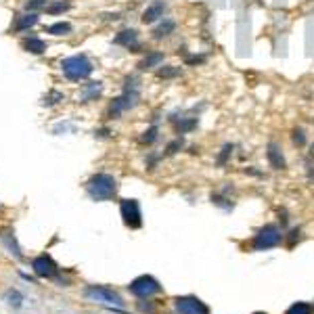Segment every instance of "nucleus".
Returning <instances> with one entry per match:
<instances>
[{
  "label": "nucleus",
  "instance_id": "nucleus-16",
  "mask_svg": "<svg viewBox=\"0 0 314 314\" xmlns=\"http://www.w3.org/2000/svg\"><path fill=\"white\" fill-rule=\"evenodd\" d=\"M101 93H103V84L90 82V84H84V88H82V99L84 101H95L97 97H101Z\"/></svg>",
  "mask_w": 314,
  "mask_h": 314
},
{
  "label": "nucleus",
  "instance_id": "nucleus-1",
  "mask_svg": "<svg viewBox=\"0 0 314 314\" xmlns=\"http://www.w3.org/2000/svg\"><path fill=\"white\" fill-rule=\"evenodd\" d=\"M138 103V80L134 76L126 78V88L117 99H113V103L109 107V115L111 117H119L124 111L132 109Z\"/></svg>",
  "mask_w": 314,
  "mask_h": 314
},
{
  "label": "nucleus",
  "instance_id": "nucleus-27",
  "mask_svg": "<svg viewBox=\"0 0 314 314\" xmlns=\"http://www.w3.org/2000/svg\"><path fill=\"white\" fill-rule=\"evenodd\" d=\"M180 147H182V140L178 138V140H174V143H170V145H168V151H166V153H168V155H172V153H176V151H178Z\"/></svg>",
  "mask_w": 314,
  "mask_h": 314
},
{
  "label": "nucleus",
  "instance_id": "nucleus-30",
  "mask_svg": "<svg viewBox=\"0 0 314 314\" xmlns=\"http://www.w3.org/2000/svg\"><path fill=\"white\" fill-rule=\"evenodd\" d=\"M256 314H264V312H256Z\"/></svg>",
  "mask_w": 314,
  "mask_h": 314
},
{
  "label": "nucleus",
  "instance_id": "nucleus-2",
  "mask_svg": "<svg viewBox=\"0 0 314 314\" xmlns=\"http://www.w3.org/2000/svg\"><path fill=\"white\" fill-rule=\"evenodd\" d=\"M86 191L95 201H107L117 193V180L111 174H95L88 180Z\"/></svg>",
  "mask_w": 314,
  "mask_h": 314
},
{
  "label": "nucleus",
  "instance_id": "nucleus-23",
  "mask_svg": "<svg viewBox=\"0 0 314 314\" xmlns=\"http://www.w3.org/2000/svg\"><path fill=\"white\" fill-rule=\"evenodd\" d=\"M293 143H296L298 147L306 145V132H304L302 128H296V130H293Z\"/></svg>",
  "mask_w": 314,
  "mask_h": 314
},
{
  "label": "nucleus",
  "instance_id": "nucleus-8",
  "mask_svg": "<svg viewBox=\"0 0 314 314\" xmlns=\"http://www.w3.org/2000/svg\"><path fill=\"white\" fill-rule=\"evenodd\" d=\"M176 310L180 314H209V308L206 306L199 298H178L176 300Z\"/></svg>",
  "mask_w": 314,
  "mask_h": 314
},
{
  "label": "nucleus",
  "instance_id": "nucleus-28",
  "mask_svg": "<svg viewBox=\"0 0 314 314\" xmlns=\"http://www.w3.org/2000/svg\"><path fill=\"white\" fill-rule=\"evenodd\" d=\"M42 6H46L42 0H32V2H27V11L29 8H42Z\"/></svg>",
  "mask_w": 314,
  "mask_h": 314
},
{
  "label": "nucleus",
  "instance_id": "nucleus-12",
  "mask_svg": "<svg viewBox=\"0 0 314 314\" xmlns=\"http://www.w3.org/2000/svg\"><path fill=\"white\" fill-rule=\"evenodd\" d=\"M164 11H166V4L161 2V0H157V2H153L151 6H147V11L143 13V23H153V21H157L159 17H164Z\"/></svg>",
  "mask_w": 314,
  "mask_h": 314
},
{
  "label": "nucleus",
  "instance_id": "nucleus-3",
  "mask_svg": "<svg viewBox=\"0 0 314 314\" xmlns=\"http://www.w3.org/2000/svg\"><path fill=\"white\" fill-rule=\"evenodd\" d=\"M61 69H63V74L67 80H72V82H80V80H86L90 74H93V63H90V59L86 55H74V57H67L63 59V63H61Z\"/></svg>",
  "mask_w": 314,
  "mask_h": 314
},
{
  "label": "nucleus",
  "instance_id": "nucleus-25",
  "mask_svg": "<svg viewBox=\"0 0 314 314\" xmlns=\"http://www.w3.org/2000/svg\"><path fill=\"white\" fill-rule=\"evenodd\" d=\"M230 153H232V145H224V149H222V153H220V157H218V164H224Z\"/></svg>",
  "mask_w": 314,
  "mask_h": 314
},
{
  "label": "nucleus",
  "instance_id": "nucleus-26",
  "mask_svg": "<svg viewBox=\"0 0 314 314\" xmlns=\"http://www.w3.org/2000/svg\"><path fill=\"white\" fill-rule=\"evenodd\" d=\"M59 101H63V95L61 93H53L48 99H44V103H48V105H55V103H59Z\"/></svg>",
  "mask_w": 314,
  "mask_h": 314
},
{
  "label": "nucleus",
  "instance_id": "nucleus-14",
  "mask_svg": "<svg viewBox=\"0 0 314 314\" xmlns=\"http://www.w3.org/2000/svg\"><path fill=\"white\" fill-rule=\"evenodd\" d=\"M161 63H164V53H149L143 61L138 63V69H151V67H161Z\"/></svg>",
  "mask_w": 314,
  "mask_h": 314
},
{
  "label": "nucleus",
  "instance_id": "nucleus-9",
  "mask_svg": "<svg viewBox=\"0 0 314 314\" xmlns=\"http://www.w3.org/2000/svg\"><path fill=\"white\" fill-rule=\"evenodd\" d=\"M32 268L38 277H44V279H50V277H55L57 275V266H55V262L50 260L48 256H40L32 262Z\"/></svg>",
  "mask_w": 314,
  "mask_h": 314
},
{
  "label": "nucleus",
  "instance_id": "nucleus-7",
  "mask_svg": "<svg viewBox=\"0 0 314 314\" xmlns=\"http://www.w3.org/2000/svg\"><path fill=\"white\" fill-rule=\"evenodd\" d=\"M128 289L134 293L136 298H151V296H155V293L161 291V285L153 279V277H138L134 279L132 283L128 285Z\"/></svg>",
  "mask_w": 314,
  "mask_h": 314
},
{
  "label": "nucleus",
  "instance_id": "nucleus-29",
  "mask_svg": "<svg viewBox=\"0 0 314 314\" xmlns=\"http://www.w3.org/2000/svg\"><path fill=\"white\" fill-rule=\"evenodd\" d=\"M312 153H314V145H312Z\"/></svg>",
  "mask_w": 314,
  "mask_h": 314
},
{
  "label": "nucleus",
  "instance_id": "nucleus-18",
  "mask_svg": "<svg viewBox=\"0 0 314 314\" xmlns=\"http://www.w3.org/2000/svg\"><path fill=\"white\" fill-rule=\"evenodd\" d=\"M199 124V117H180V121L176 124V130L180 134H187L191 130H195Z\"/></svg>",
  "mask_w": 314,
  "mask_h": 314
},
{
  "label": "nucleus",
  "instance_id": "nucleus-22",
  "mask_svg": "<svg viewBox=\"0 0 314 314\" xmlns=\"http://www.w3.org/2000/svg\"><path fill=\"white\" fill-rule=\"evenodd\" d=\"M67 8H69V4H67V2H55V4H48V6H46V13L57 15V13L67 11Z\"/></svg>",
  "mask_w": 314,
  "mask_h": 314
},
{
  "label": "nucleus",
  "instance_id": "nucleus-10",
  "mask_svg": "<svg viewBox=\"0 0 314 314\" xmlns=\"http://www.w3.org/2000/svg\"><path fill=\"white\" fill-rule=\"evenodd\" d=\"M115 44L126 46V48H136L138 46V32L136 29H121L113 40Z\"/></svg>",
  "mask_w": 314,
  "mask_h": 314
},
{
  "label": "nucleus",
  "instance_id": "nucleus-5",
  "mask_svg": "<svg viewBox=\"0 0 314 314\" xmlns=\"http://www.w3.org/2000/svg\"><path fill=\"white\" fill-rule=\"evenodd\" d=\"M84 298L90 302H99V304H113V306H124L119 293H115L113 289L103 287V285H93L84 291Z\"/></svg>",
  "mask_w": 314,
  "mask_h": 314
},
{
  "label": "nucleus",
  "instance_id": "nucleus-6",
  "mask_svg": "<svg viewBox=\"0 0 314 314\" xmlns=\"http://www.w3.org/2000/svg\"><path fill=\"white\" fill-rule=\"evenodd\" d=\"M121 218H124V224L130 228H140L143 224V214H140V206L136 199H124L119 206Z\"/></svg>",
  "mask_w": 314,
  "mask_h": 314
},
{
  "label": "nucleus",
  "instance_id": "nucleus-19",
  "mask_svg": "<svg viewBox=\"0 0 314 314\" xmlns=\"http://www.w3.org/2000/svg\"><path fill=\"white\" fill-rule=\"evenodd\" d=\"M287 314H314V306L312 304H306V302H296L287 310Z\"/></svg>",
  "mask_w": 314,
  "mask_h": 314
},
{
  "label": "nucleus",
  "instance_id": "nucleus-11",
  "mask_svg": "<svg viewBox=\"0 0 314 314\" xmlns=\"http://www.w3.org/2000/svg\"><path fill=\"white\" fill-rule=\"evenodd\" d=\"M266 155H268L270 166L275 168V170H283V168H285V157H283V153H281V147H279L277 143H270V145H268Z\"/></svg>",
  "mask_w": 314,
  "mask_h": 314
},
{
  "label": "nucleus",
  "instance_id": "nucleus-21",
  "mask_svg": "<svg viewBox=\"0 0 314 314\" xmlns=\"http://www.w3.org/2000/svg\"><path fill=\"white\" fill-rule=\"evenodd\" d=\"M157 76H159V78H164V80H168V78H176V76H180V69H178V67H170V65H166V67H161V69H159Z\"/></svg>",
  "mask_w": 314,
  "mask_h": 314
},
{
  "label": "nucleus",
  "instance_id": "nucleus-15",
  "mask_svg": "<svg viewBox=\"0 0 314 314\" xmlns=\"http://www.w3.org/2000/svg\"><path fill=\"white\" fill-rule=\"evenodd\" d=\"M176 29V21L174 19H164V21H161L155 29H153V36L159 40V38H166V36H170L172 32H174Z\"/></svg>",
  "mask_w": 314,
  "mask_h": 314
},
{
  "label": "nucleus",
  "instance_id": "nucleus-17",
  "mask_svg": "<svg viewBox=\"0 0 314 314\" xmlns=\"http://www.w3.org/2000/svg\"><path fill=\"white\" fill-rule=\"evenodd\" d=\"M23 48L25 50H29V53H34V55H42L44 50H46V44L42 42V40L40 38H25L23 40Z\"/></svg>",
  "mask_w": 314,
  "mask_h": 314
},
{
  "label": "nucleus",
  "instance_id": "nucleus-13",
  "mask_svg": "<svg viewBox=\"0 0 314 314\" xmlns=\"http://www.w3.org/2000/svg\"><path fill=\"white\" fill-rule=\"evenodd\" d=\"M38 23V15L36 13H25V15H19L17 21H15V29L17 32H23V29H29Z\"/></svg>",
  "mask_w": 314,
  "mask_h": 314
},
{
  "label": "nucleus",
  "instance_id": "nucleus-4",
  "mask_svg": "<svg viewBox=\"0 0 314 314\" xmlns=\"http://www.w3.org/2000/svg\"><path fill=\"white\" fill-rule=\"evenodd\" d=\"M283 241V232L277 224H266L258 230V235L254 237V249L262 251V249H270L277 247L279 243Z\"/></svg>",
  "mask_w": 314,
  "mask_h": 314
},
{
  "label": "nucleus",
  "instance_id": "nucleus-20",
  "mask_svg": "<svg viewBox=\"0 0 314 314\" xmlns=\"http://www.w3.org/2000/svg\"><path fill=\"white\" fill-rule=\"evenodd\" d=\"M48 34H55V36H63V34H69L72 32V25H69L67 21H59V23H53L48 29H46Z\"/></svg>",
  "mask_w": 314,
  "mask_h": 314
},
{
  "label": "nucleus",
  "instance_id": "nucleus-24",
  "mask_svg": "<svg viewBox=\"0 0 314 314\" xmlns=\"http://www.w3.org/2000/svg\"><path fill=\"white\" fill-rule=\"evenodd\" d=\"M155 138H157V128L153 126V128H149V130H147V132L143 134V138H140V140H143V143H147V145H151Z\"/></svg>",
  "mask_w": 314,
  "mask_h": 314
}]
</instances>
